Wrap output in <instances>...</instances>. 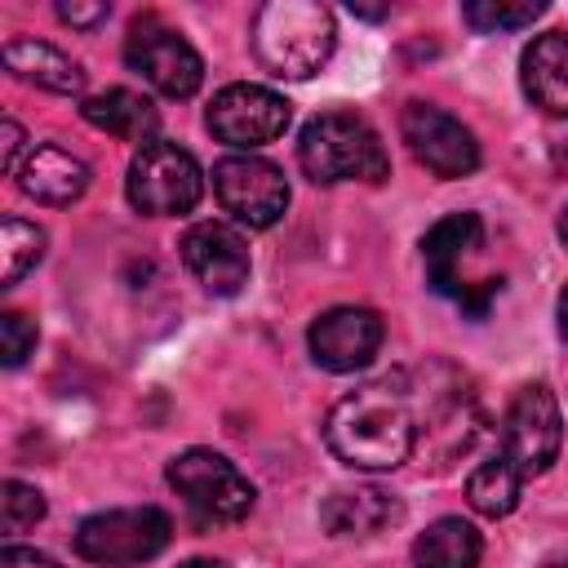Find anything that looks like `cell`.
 Listing matches in <instances>:
<instances>
[{
	"instance_id": "28",
	"label": "cell",
	"mask_w": 568,
	"mask_h": 568,
	"mask_svg": "<svg viewBox=\"0 0 568 568\" xmlns=\"http://www.w3.org/2000/svg\"><path fill=\"white\" fill-rule=\"evenodd\" d=\"M0 568H62V564H53L49 555H40V550H27V546H4V555H0Z\"/></svg>"
},
{
	"instance_id": "19",
	"label": "cell",
	"mask_w": 568,
	"mask_h": 568,
	"mask_svg": "<svg viewBox=\"0 0 568 568\" xmlns=\"http://www.w3.org/2000/svg\"><path fill=\"white\" fill-rule=\"evenodd\" d=\"M80 115H84L93 129H102V133H111V138H120V142H138V146L155 142V133H160V111H155V102L142 98V93H133V89L93 93V98H84Z\"/></svg>"
},
{
	"instance_id": "23",
	"label": "cell",
	"mask_w": 568,
	"mask_h": 568,
	"mask_svg": "<svg viewBox=\"0 0 568 568\" xmlns=\"http://www.w3.org/2000/svg\"><path fill=\"white\" fill-rule=\"evenodd\" d=\"M546 4L541 0H466L462 18L475 31H519L532 27V18H541Z\"/></svg>"
},
{
	"instance_id": "15",
	"label": "cell",
	"mask_w": 568,
	"mask_h": 568,
	"mask_svg": "<svg viewBox=\"0 0 568 568\" xmlns=\"http://www.w3.org/2000/svg\"><path fill=\"white\" fill-rule=\"evenodd\" d=\"M18 186L22 195H31L36 204H49V209H62L71 200H80L89 191V164L53 142H40L27 151L22 169H18Z\"/></svg>"
},
{
	"instance_id": "30",
	"label": "cell",
	"mask_w": 568,
	"mask_h": 568,
	"mask_svg": "<svg viewBox=\"0 0 568 568\" xmlns=\"http://www.w3.org/2000/svg\"><path fill=\"white\" fill-rule=\"evenodd\" d=\"M182 568H226V564L222 559H186Z\"/></svg>"
},
{
	"instance_id": "4",
	"label": "cell",
	"mask_w": 568,
	"mask_h": 568,
	"mask_svg": "<svg viewBox=\"0 0 568 568\" xmlns=\"http://www.w3.org/2000/svg\"><path fill=\"white\" fill-rule=\"evenodd\" d=\"M169 484L173 493L186 501V510L195 515L200 528L213 524H235L253 510V484L244 479V470L213 453V448H186L169 462Z\"/></svg>"
},
{
	"instance_id": "22",
	"label": "cell",
	"mask_w": 568,
	"mask_h": 568,
	"mask_svg": "<svg viewBox=\"0 0 568 568\" xmlns=\"http://www.w3.org/2000/svg\"><path fill=\"white\" fill-rule=\"evenodd\" d=\"M0 257H4V271H0V284L13 288L40 257H44V231L36 222H22V217H4L0 222Z\"/></svg>"
},
{
	"instance_id": "5",
	"label": "cell",
	"mask_w": 568,
	"mask_h": 568,
	"mask_svg": "<svg viewBox=\"0 0 568 568\" xmlns=\"http://www.w3.org/2000/svg\"><path fill=\"white\" fill-rule=\"evenodd\" d=\"M173 537V519L160 506H120L98 510L75 528L80 559L98 568H138L155 559Z\"/></svg>"
},
{
	"instance_id": "1",
	"label": "cell",
	"mask_w": 568,
	"mask_h": 568,
	"mask_svg": "<svg viewBox=\"0 0 568 568\" xmlns=\"http://www.w3.org/2000/svg\"><path fill=\"white\" fill-rule=\"evenodd\" d=\"M417 430L422 422L404 373H386L333 404L324 422V444L351 470H395L413 457Z\"/></svg>"
},
{
	"instance_id": "33",
	"label": "cell",
	"mask_w": 568,
	"mask_h": 568,
	"mask_svg": "<svg viewBox=\"0 0 568 568\" xmlns=\"http://www.w3.org/2000/svg\"><path fill=\"white\" fill-rule=\"evenodd\" d=\"M546 568H568V564H546Z\"/></svg>"
},
{
	"instance_id": "21",
	"label": "cell",
	"mask_w": 568,
	"mask_h": 568,
	"mask_svg": "<svg viewBox=\"0 0 568 568\" xmlns=\"http://www.w3.org/2000/svg\"><path fill=\"white\" fill-rule=\"evenodd\" d=\"M519 493H524V475L497 453L493 462H479L466 479V501L470 510L488 515V519H506L515 506H519Z\"/></svg>"
},
{
	"instance_id": "12",
	"label": "cell",
	"mask_w": 568,
	"mask_h": 568,
	"mask_svg": "<svg viewBox=\"0 0 568 568\" xmlns=\"http://www.w3.org/2000/svg\"><path fill=\"white\" fill-rule=\"evenodd\" d=\"M399 133L413 151V160L435 178H466L479 169V142L475 133L430 102H408L399 111Z\"/></svg>"
},
{
	"instance_id": "31",
	"label": "cell",
	"mask_w": 568,
	"mask_h": 568,
	"mask_svg": "<svg viewBox=\"0 0 568 568\" xmlns=\"http://www.w3.org/2000/svg\"><path fill=\"white\" fill-rule=\"evenodd\" d=\"M559 240L568 244V209H564V217H559Z\"/></svg>"
},
{
	"instance_id": "9",
	"label": "cell",
	"mask_w": 568,
	"mask_h": 568,
	"mask_svg": "<svg viewBox=\"0 0 568 568\" xmlns=\"http://www.w3.org/2000/svg\"><path fill=\"white\" fill-rule=\"evenodd\" d=\"M124 62L164 98H191L204 80V62L191 49V40L182 31H173L169 22H160L155 13H146L129 27Z\"/></svg>"
},
{
	"instance_id": "26",
	"label": "cell",
	"mask_w": 568,
	"mask_h": 568,
	"mask_svg": "<svg viewBox=\"0 0 568 568\" xmlns=\"http://www.w3.org/2000/svg\"><path fill=\"white\" fill-rule=\"evenodd\" d=\"M0 133H4V142H0V164H4V173H13V178H18L27 133H22V124H18V120H4V124H0Z\"/></svg>"
},
{
	"instance_id": "6",
	"label": "cell",
	"mask_w": 568,
	"mask_h": 568,
	"mask_svg": "<svg viewBox=\"0 0 568 568\" xmlns=\"http://www.w3.org/2000/svg\"><path fill=\"white\" fill-rule=\"evenodd\" d=\"M129 204L146 217H173V213H191L204 195V173L195 164V155L178 142H146L138 146V155L129 160V178H124Z\"/></svg>"
},
{
	"instance_id": "13",
	"label": "cell",
	"mask_w": 568,
	"mask_h": 568,
	"mask_svg": "<svg viewBox=\"0 0 568 568\" xmlns=\"http://www.w3.org/2000/svg\"><path fill=\"white\" fill-rule=\"evenodd\" d=\"M382 315L368 306H328L324 315H315L306 342H311V359L328 373H355L364 364H373V355L382 351Z\"/></svg>"
},
{
	"instance_id": "29",
	"label": "cell",
	"mask_w": 568,
	"mask_h": 568,
	"mask_svg": "<svg viewBox=\"0 0 568 568\" xmlns=\"http://www.w3.org/2000/svg\"><path fill=\"white\" fill-rule=\"evenodd\" d=\"M559 333H564V342H568V284H564V293H559Z\"/></svg>"
},
{
	"instance_id": "11",
	"label": "cell",
	"mask_w": 568,
	"mask_h": 568,
	"mask_svg": "<svg viewBox=\"0 0 568 568\" xmlns=\"http://www.w3.org/2000/svg\"><path fill=\"white\" fill-rule=\"evenodd\" d=\"M288 120H293V106L275 89L248 84V80L217 89V98L209 102V129H213V138L226 142V146H240L244 155L253 146H266L275 138H284Z\"/></svg>"
},
{
	"instance_id": "17",
	"label": "cell",
	"mask_w": 568,
	"mask_h": 568,
	"mask_svg": "<svg viewBox=\"0 0 568 568\" xmlns=\"http://www.w3.org/2000/svg\"><path fill=\"white\" fill-rule=\"evenodd\" d=\"M524 93L550 115H568V31H546L524 49Z\"/></svg>"
},
{
	"instance_id": "25",
	"label": "cell",
	"mask_w": 568,
	"mask_h": 568,
	"mask_svg": "<svg viewBox=\"0 0 568 568\" xmlns=\"http://www.w3.org/2000/svg\"><path fill=\"white\" fill-rule=\"evenodd\" d=\"M0 342H4L0 359H4L9 368H18V364L36 351V324H31L22 311H4V315H0Z\"/></svg>"
},
{
	"instance_id": "2",
	"label": "cell",
	"mask_w": 568,
	"mask_h": 568,
	"mask_svg": "<svg viewBox=\"0 0 568 568\" xmlns=\"http://www.w3.org/2000/svg\"><path fill=\"white\" fill-rule=\"evenodd\" d=\"M257 62L280 80H311L337 44L333 9L315 0H266L248 27Z\"/></svg>"
},
{
	"instance_id": "10",
	"label": "cell",
	"mask_w": 568,
	"mask_h": 568,
	"mask_svg": "<svg viewBox=\"0 0 568 568\" xmlns=\"http://www.w3.org/2000/svg\"><path fill=\"white\" fill-rule=\"evenodd\" d=\"M213 195L217 204L248 231H266L288 209V182L284 169L262 155H222L213 164Z\"/></svg>"
},
{
	"instance_id": "16",
	"label": "cell",
	"mask_w": 568,
	"mask_h": 568,
	"mask_svg": "<svg viewBox=\"0 0 568 568\" xmlns=\"http://www.w3.org/2000/svg\"><path fill=\"white\" fill-rule=\"evenodd\" d=\"M404 519V506H399V497L395 493H386V488H342V493H333L324 506H320V524L333 532V537H355V541H364V537H377V532H386V528H395Z\"/></svg>"
},
{
	"instance_id": "32",
	"label": "cell",
	"mask_w": 568,
	"mask_h": 568,
	"mask_svg": "<svg viewBox=\"0 0 568 568\" xmlns=\"http://www.w3.org/2000/svg\"><path fill=\"white\" fill-rule=\"evenodd\" d=\"M559 160H564V164H568V142H564V146H559Z\"/></svg>"
},
{
	"instance_id": "7",
	"label": "cell",
	"mask_w": 568,
	"mask_h": 568,
	"mask_svg": "<svg viewBox=\"0 0 568 568\" xmlns=\"http://www.w3.org/2000/svg\"><path fill=\"white\" fill-rule=\"evenodd\" d=\"M479 231H484V226H479V213H448V217H439V222L422 235V262H426L430 288L444 293V297H453V302H457L462 311H470V315H484L488 302H493V293L501 288L497 280L470 284L466 271H462L466 253L479 244Z\"/></svg>"
},
{
	"instance_id": "14",
	"label": "cell",
	"mask_w": 568,
	"mask_h": 568,
	"mask_svg": "<svg viewBox=\"0 0 568 568\" xmlns=\"http://www.w3.org/2000/svg\"><path fill=\"white\" fill-rule=\"evenodd\" d=\"M182 262L217 297H231L248 284V244L226 222H195L182 235Z\"/></svg>"
},
{
	"instance_id": "3",
	"label": "cell",
	"mask_w": 568,
	"mask_h": 568,
	"mask_svg": "<svg viewBox=\"0 0 568 568\" xmlns=\"http://www.w3.org/2000/svg\"><path fill=\"white\" fill-rule=\"evenodd\" d=\"M297 164L311 182H382L390 173L377 129L355 111H324L297 138Z\"/></svg>"
},
{
	"instance_id": "8",
	"label": "cell",
	"mask_w": 568,
	"mask_h": 568,
	"mask_svg": "<svg viewBox=\"0 0 568 568\" xmlns=\"http://www.w3.org/2000/svg\"><path fill=\"white\" fill-rule=\"evenodd\" d=\"M564 444V417H559V399L546 382H528L515 390V399L506 404V422H501V457L528 479L550 470V462L559 457Z\"/></svg>"
},
{
	"instance_id": "27",
	"label": "cell",
	"mask_w": 568,
	"mask_h": 568,
	"mask_svg": "<svg viewBox=\"0 0 568 568\" xmlns=\"http://www.w3.org/2000/svg\"><path fill=\"white\" fill-rule=\"evenodd\" d=\"M106 4H58V18L62 22H71V27H98V22H106Z\"/></svg>"
},
{
	"instance_id": "20",
	"label": "cell",
	"mask_w": 568,
	"mask_h": 568,
	"mask_svg": "<svg viewBox=\"0 0 568 568\" xmlns=\"http://www.w3.org/2000/svg\"><path fill=\"white\" fill-rule=\"evenodd\" d=\"M479 555H484V537L462 515L435 519L413 541V568H475Z\"/></svg>"
},
{
	"instance_id": "18",
	"label": "cell",
	"mask_w": 568,
	"mask_h": 568,
	"mask_svg": "<svg viewBox=\"0 0 568 568\" xmlns=\"http://www.w3.org/2000/svg\"><path fill=\"white\" fill-rule=\"evenodd\" d=\"M4 67L36 84V89H49V93H84V67L62 53L58 44L49 40H31V36H18L4 44Z\"/></svg>"
},
{
	"instance_id": "24",
	"label": "cell",
	"mask_w": 568,
	"mask_h": 568,
	"mask_svg": "<svg viewBox=\"0 0 568 568\" xmlns=\"http://www.w3.org/2000/svg\"><path fill=\"white\" fill-rule=\"evenodd\" d=\"M4 497H0V519H4V532L13 537V532H22V528H31L40 515H44V497H40V488H31V484H22V479H4V488H0Z\"/></svg>"
}]
</instances>
